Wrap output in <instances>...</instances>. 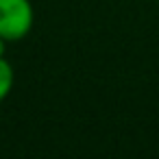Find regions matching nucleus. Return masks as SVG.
<instances>
[{"label": "nucleus", "instance_id": "nucleus-2", "mask_svg": "<svg viewBox=\"0 0 159 159\" xmlns=\"http://www.w3.org/2000/svg\"><path fill=\"white\" fill-rule=\"evenodd\" d=\"M13 83H16L13 66L7 61V57H0V102H2V100L11 94Z\"/></svg>", "mask_w": 159, "mask_h": 159}, {"label": "nucleus", "instance_id": "nucleus-3", "mask_svg": "<svg viewBox=\"0 0 159 159\" xmlns=\"http://www.w3.org/2000/svg\"><path fill=\"white\" fill-rule=\"evenodd\" d=\"M7 44H9V42H7L5 37H0V57H5V52H7Z\"/></svg>", "mask_w": 159, "mask_h": 159}, {"label": "nucleus", "instance_id": "nucleus-1", "mask_svg": "<svg viewBox=\"0 0 159 159\" xmlns=\"http://www.w3.org/2000/svg\"><path fill=\"white\" fill-rule=\"evenodd\" d=\"M35 24L31 0H0V37L9 44L24 39Z\"/></svg>", "mask_w": 159, "mask_h": 159}]
</instances>
